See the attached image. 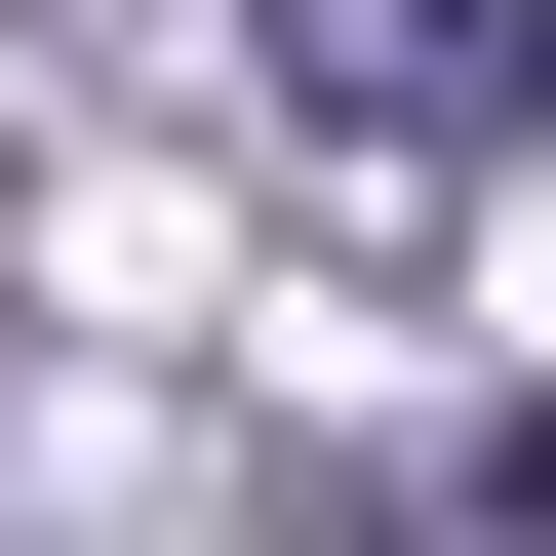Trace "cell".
Listing matches in <instances>:
<instances>
[{"label": "cell", "instance_id": "6da1fadb", "mask_svg": "<svg viewBox=\"0 0 556 556\" xmlns=\"http://www.w3.org/2000/svg\"><path fill=\"white\" fill-rule=\"evenodd\" d=\"M239 80H278V160H358V199H477L556 119V0H239Z\"/></svg>", "mask_w": 556, "mask_h": 556}]
</instances>
